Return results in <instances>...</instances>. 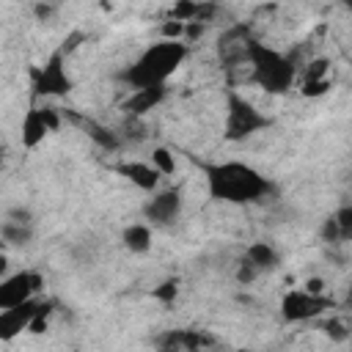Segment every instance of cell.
Wrapping results in <instances>:
<instances>
[{
  "label": "cell",
  "mask_w": 352,
  "mask_h": 352,
  "mask_svg": "<svg viewBox=\"0 0 352 352\" xmlns=\"http://www.w3.org/2000/svg\"><path fill=\"white\" fill-rule=\"evenodd\" d=\"M204 176H206V190L214 201L223 204H258L267 195L275 192V184L256 170L248 162L239 160H226V162H204L201 165Z\"/></svg>",
  "instance_id": "obj_1"
},
{
  "label": "cell",
  "mask_w": 352,
  "mask_h": 352,
  "mask_svg": "<svg viewBox=\"0 0 352 352\" xmlns=\"http://www.w3.org/2000/svg\"><path fill=\"white\" fill-rule=\"evenodd\" d=\"M187 55H190V44H184V41H157V44H148L129 66H124L118 72V80L129 91L168 85V80L187 60Z\"/></svg>",
  "instance_id": "obj_2"
},
{
  "label": "cell",
  "mask_w": 352,
  "mask_h": 352,
  "mask_svg": "<svg viewBox=\"0 0 352 352\" xmlns=\"http://www.w3.org/2000/svg\"><path fill=\"white\" fill-rule=\"evenodd\" d=\"M248 63H250V80L267 94H286L300 72L294 55H286L258 38L248 41Z\"/></svg>",
  "instance_id": "obj_3"
},
{
  "label": "cell",
  "mask_w": 352,
  "mask_h": 352,
  "mask_svg": "<svg viewBox=\"0 0 352 352\" xmlns=\"http://www.w3.org/2000/svg\"><path fill=\"white\" fill-rule=\"evenodd\" d=\"M272 126V118L264 116L250 99H245L239 91L228 88L226 94V124H223V138L231 140V143H239V140H248L250 135L261 132Z\"/></svg>",
  "instance_id": "obj_4"
},
{
  "label": "cell",
  "mask_w": 352,
  "mask_h": 352,
  "mask_svg": "<svg viewBox=\"0 0 352 352\" xmlns=\"http://www.w3.org/2000/svg\"><path fill=\"white\" fill-rule=\"evenodd\" d=\"M74 88L69 72H66V52L58 47L44 63L30 66V94L36 99L41 96H66Z\"/></svg>",
  "instance_id": "obj_5"
},
{
  "label": "cell",
  "mask_w": 352,
  "mask_h": 352,
  "mask_svg": "<svg viewBox=\"0 0 352 352\" xmlns=\"http://www.w3.org/2000/svg\"><path fill=\"white\" fill-rule=\"evenodd\" d=\"M327 308H333L327 294H308L305 289H292L280 297V316L286 322H308L322 316Z\"/></svg>",
  "instance_id": "obj_6"
},
{
  "label": "cell",
  "mask_w": 352,
  "mask_h": 352,
  "mask_svg": "<svg viewBox=\"0 0 352 352\" xmlns=\"http://www.w3.org/2000/svg\"><path fill=\"white\" fill-rule=\"evenodd\" d=\"M44 289V278L33 270H19L14 275H6L0 280V308H16L28 300H36V294Z\"/></svg>",
  "instance_id": "obj_7"
},
{
  "label": "cell",
  "mask_w": 352,
  "mask_h": 352,
  "mask_svg": "<svg viewBox=\"0 0 352 352\" xmlns=\"http://www.w3.org/2000/svg\"><path fill=\"white\" fill-rule=\"evenodd\" d=\"M182 204H184L182 187L157 190V192L143 204V217L148 220V226H170V223L179 220Z\"/></svg>",
  "instance_id": "obj_8"
},
{
  "label": "cell",
  "mask_w": 352,
  "mask_h": 352,
  "mask_svg": "<svg viewBox=\"0 0 352 352\" xmlns=\"http://www.w3.org/2000/svg\"><path fill=\"white\" fill-rule=\"evenodd\" d=\"M333 88V63L330 58H311L300 77V94L308 99H319Z\"/></svg>",
  "instance_id": "obj_9"
},
{
  "label": "cell",
  "mask_w": 352,
  "mask_h": 352,
  "mask_svg": "<svg viewBox=\"0 0 352 352\" xmlns=\"http://www.w3.org/2000/svg\"><path fill=\"white\" fill-rule=\"evenodd\" d=\"M113 170L118 173V176H124L129 184H135L138 190H143V192H157L160 190V179H162V173L151 165V162H140V160H126V162H118V165H113Z\"/></svg>",
  "instance_id": "obj_10"
},
{
  "label": "cell",
  "mask_w": 352,
  "mask_h": 352,
  "mask_svg": "<svg viewBox=\"0 0 352 352\" xmlns=\"http://www.w3.org/2000/svg\"><path fill=\"white\" fill-rule=\"evenodd\" d=\"M36 308H38V300H28V302H22L16 308L0 311V341H11L22 330H28L33 316H36Z\"/></svg>",
  "instance_id": "obj_11"
},
{
  "label": "cell",
  "mask_w": 352,
  "mask_h": 352,
  "mask_svg": "<svg viewBox=\"0 0 352 352\" xmlns=\"http://www.w3.org/2000/svg\"><path fill=\"white\" fill-rule=\"evenodd\" d=\"M168 96V85H157V88H140V91H129V96L121 102L124 116H138L143 118L146 113H151L154 107H160Z\"/></svg>",
  "instance_id": "obj_12"
},
{
  "label": "cell",
  "mask_w": 352,
  "mask_h": 352,
  "mask_svg": "<svg viewBox=\"0 0 352 352\" xmlns=\"http://www.w3.org/2000/svg\"><path fill=\"white\" fill-rule=\"evenodd\" d=\"M19 132H22V146H25V148H36L52 129H50V124H47V118H44V110H41V107H30V110L25 113V118H22Z\"/></svg>",
  "instance_id": "obj_13"
},
{
  "label": "cell",
  "mask_w": 352,
  "mask_h": 352,
  "mask_svg": "<svg viewBox=\"0 0 352 352\" xmlns=\"http://www.w3.org/2000/svg\"><path fill=\"white\" fill-rule=\"evenodd\" d=\"M69 118L74 121V124H80L82 129H85V135L99 146V148H104V151H116V148H121V135L118 132H113V129H107L104 124H99V121H94V118H82V116H74V113H69Z\"/></svg>",
  "instance_id": "obj_14"
},
{
  "label": "cell",
  "mask_w": 352,
  "mask_h": 352,
  "mask_svg": "<svg viewBox=\"0 0 352 352\" xmlns=\"http://www.w3.org/2000/svg\"><path fill=\"white\" fill-rule=\"evenodd\" d=\"M245 258H248L253 267H258V272H270V270H275V267L280 264V253H278L270 242H264V239L248 245Z\"/></svg>",
  "instance_id": "obj_15"
},
{
  "label": "cell",
  "mask_w": 352,
  "mask_h": 352,
  "mask_svg": "<svg viewBox=\"0 0 352 352\" xmlns=\"http://www.w3.org/2000/svg\"><path fill=\"white\" fill-rule=\"evenodd\" d=\"M121 242L129 253H146L151 248V226L148 223H132L124 228Z\"/></svg>",
  "instance_id": "obj_16"
},
{
  "label": "cell",
  "mask_w": 352,
  "mask_h": 352,
  "mask_svg": "<svg viewBox=\"0 0 352 352\" xmlns=\"http://www.w3.org/2000/svg\"><path fill=\"white\" fill-rule=\"evenodd\" d=\"M0 236H3V245H8V248H25L33 239V226H19L11 220H3Z\"/></svg>",
  "instance_id": "obj_17"
},
{
  "label": "cell",
  "mask_w": 352,
  "mask_h": 352,
  "mask_svg": "<svg viewBox=\"0 0 352 352\" xmlns=\"http://www.w3.org/2000/svg\"><path fill=\"white\" fill-rule=\"evenodd\" d=\"M121 140H126V143H143L146 138H148V126H146V121L143 118H138V116H124V124H121Z\"/></svg>",
  "instance_id": "obj_18"
},
{
  "label": "cell",
  "mask_w": 352,
  "mask_h": 352,
  "mask_svg": "<svg viewBox=\"0 0 352 352\" xmlns=\"http://www.w3.org/2000/svg\"><path fill=\"white\" fill-rule=\"evenodd\" d=\"M148 162L162 173V176H173L176 173V154L168 146H154L148 154Z\"/></svg>",
  "instance_id": "obj_19"
},
{
  "label": "cell",
  "mask_w": 352,
  "mask_h": 352,
  "mask_svg": "<svg viewBox=\"0 0 352 352\" xmlns=\"http://www.w3.org/2000/svg\"><path fill=\"white\" fill-rule=\"evenodd\" d=\"M198 11H201V0H176L168 11V19L176 22H198Z\"/></svg>",
  "instance_id": "obj_20"
},
{
  "label": "cell",
  "mask_w": 352,
  "mask_h": 352,
  "mask_svg": "<svg viewBox=\"0 0 352 352\" xmlns=\"http://www.w3.org/2000/svg\"><path fill=\"white\" fill-rule=\"evenodd\" d=\"M154 346H157V352H184V327L160 333L154 338Z\"/></svg>",
  "instance_id": "obj_21"
},
{
  "label": "cell",
  "mask_w": 352,
  "mask_h": 352,
  "mask_svg": "<svg viewBox=\"0 0 352 352\" xmlns=\"http://www.w3.org/2000/svg\"><path fill=\"white\" fill-rule=\"evenodd\" d=\"M214 346V336L206 330H195V327H184V352H204Z\"/></svg>",
  "instance_id": "obj_22"
},
{
  "label": "cell",
  "mask_w": 352,
  "mask_h": 352,
  "mask_svg": "<svg viewBox=\"0 0 352 352\" xmlns=\"http://www.w3.org/2000/svg\"><path fill=\"white\" fill-rule=\"evenodd\" d=\"M52 311H55V302H52V300H38V308H36V316H33V322H30L28 333H33V336H41V333H47Z\"/></svg>",
  "instance_id": "obj_23"
},
{
  "label": "cell",
  "mask_w": 352,
  "mask_h": 352,
  "mask_svg": "<svg viewBox=\"0 0 352 352\" xmlns=\"http://www.w3.org/2000/svg\"><path fill=\"white\" fill-rule=\"evenodd\" d=\"M151 297H154L157 302H162V305H173L176 297H179V280H176V278H165L160 286H154Z\"/></svg>",
  "instance_id": "obj_24"
},
{
  "label": "cell",
  "mask_w": 352,
  "mask_h": 352,
  "mask_svg": "<svg viewBox=\"0 0 352 352\" xmlns=\"http://www.w3.org/2000/svg\"><path fill=\"white\" fill-rule=\"evenodd\" d=\"M184 30H187L184 22L165 19V22L160 25V41H184Z\"/></svg>",
  "instance_id": "obj_25"
},
{
  "label": "cell",
  "mask_w": 352,
  "mask_h": 352,
  "mask_svg": "<svg viewBox=\"0 0 352 352\" xmlns=\"http://www.w3.org/2000/svg\"><path fill=\"white\" fill-rule=\"evenodd\" d=\"M322 330H324V336H327L330 341H336V344L349 341V330H346V324H344L341 319H327V322L322 324Z\"/></svg>",
  "instance_id": "obj_26"
},
{
  "label": "cell",
  "mask_w": 352,
  "mask_h": 352,
  "mask_svg": "<svg viewBox=\"0 0 352 352\" xmlns=\"http://www.w3.org/2000/svg\"><path fill=\"white\" fill-rule=\"evenodd\" d=\"M338 228H341V239H352V204H344L333 212Z\"/></svg>",
  "instance_id": "obj_27"
},
{
  "label": "cell",
  "mask_w": 352,
  "mask_h": 352,
  "mask_svg": "<svg viewBox=\"0 0 352 352\" xmlns=\"http://www.w3.org/2000/svg\"><path fill=\"white\" fill-rule=\"evenodd\" d=\"M234 275H236V280H239L242 286H248V283H253V280H256L261 272H258V267H253V264H250V261L242 256V261L236 264V272H234Z\"/></svg>",
  "instance_id": "obj_28"
},
{
  "label": "cell",
  "mask_w": 352,
  "mask_h": 352,
  "mask_svg": "<svg viewBox=\"0 0 352 352\" xmlns=\"http://www.w3.org/2000/svg\"><path fill=\"white\" fill-rule=\"evenodd\" d=\"M6 220H11V223H19V226H33V212L28 209V206H11L8 212H6Z\"/></svg>",
  "instance_id": "obj_29"
},
{
  "label": "cell",
  "mask_w": 352,
  "mask_h": 352,
  "mask_svg": "<svg viewBox=\"0 0 352 352\" xmlns=\"http://www.w3.org/2000/svg\"><path fill=\"white\" fill-rule=\"evenodd\" d=\"M319 234H322V239H324V242H338V239H341V228H338V223H336V217H333V214L322 223V231H319Z\"/></svg>",
  "instance_id": "obj_30"
},
{
  "label": "cell",
  "mask_w": 352,
  "mask_h": 352,
  "mask_svg": "<svg viewBox=\"0 0 352 352\" xmlns=\"http://www.w3.org/2000/svg\"><path fill=\"white\" fill-rule=\"evenodd\" d=\"M206 28H209V25H204V22H187L184 44H195V41H201V38H204V33H206Z\"/></svg>",
  "instance_id": "obj_31"
},
{
  "label": "cell",
  "mask_w": 352,
  "mask_h": 352,
  "mask_svg": "<svg viewBox=\"0 0 352 352\" xmlns=\"http://www.w3.org/2000/svg\"><path fill=\"white\" fill-rule=\"evenodd\" d=\"M33 14H36L38 22H47L58 14V6L55 3H33Z\"/></svg>",
  "instance_id": "obj_32"
},
{
  "label": "cell",
  "mask_w": 352,
  "mask_h": 352,
  "mask_svg": "<svg viewBox=\"0 0 352 352\" xmlns=\"http://www.w3.org/2000/svg\"><path fill=\"white\" fill-rule=\"evenodd\" d=\"M302 289H305L308 294H324V280H322V278H308Z\"/></svg>",
  "instance_id": "obj_33"
},
{
  "label": "cell",
  "mask_w": 352,
  "mask_h": 352,
  "mask_svg": "<svg viewBox=\"0 0 352 352\" xmlns=\"http://www.w3.org/2000/svg\"><path fill=\"white\" fill-rule=\"evenodd\" d=\"M344 305H346V308H349V311H352V286H349V289H346V297H344Z\"/></svg>",
  "instance_id": "obj_34"
},
{
  "label": "cell",
  "mask_w": 352,
  "mask_h": 352,
  "mask_svg": "<svg viewBox=\"0 0 352 352\" xmlns=\"http://www.w3.org/2000/svg\"><path fill=\"white\" fill-rule=\"evenodd\" d=\"M236 352H253V349H248V346H242V349H236Z\"/></svg>",
  "instance_id": "obj_35"
}]
</instances>
